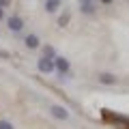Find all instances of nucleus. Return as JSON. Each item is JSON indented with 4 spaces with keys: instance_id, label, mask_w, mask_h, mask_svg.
<instances>
[{
    "instance_id": "7",
    "label": "nucleus",
    "mask_w": 129,
    "mask_h": 129,
    "mask_svg": "<svg viewBox=\"0 0 129 129\" xmlns=\"http://www.w3.org/2000/svg\"><path fill=\"white\" fill-rule=\"evenodd\" d=\"M99 82L101 84H116V78L112 73H101L99 75Z\"/></svg>"
},
{
    "instance_id": "11",
    "label": "nucleus",
    "mask_w": 129,
    "mask_h": 129,
    "mask_svg": "<svg viewBox=\"0 0 129 129\" xmlns=\"http://www.w3.org/2000/svg\"><path fill=\"white\" fill-rule=\"evenodd\" d=\"M0 129H13V125L9 120H0Z\"/></svg>"
},
{
    "instance_id": "3",
    "label": "nucleus",
    "mask_w": 129,
    "mask_h": 129,
    "mask_svg": "<svg viewBox=\"0 0 129 129\" xmlns=\"http://www.w3.org/2000/svg\"><path fill=\"white\" fill-rule=\"evenodd\" d=\"M50 112H52V116H54V118H58V120H67V118H69V112L64 110L62 106H52Z\"/></svg>"
},
{
    "instance_id": "13",
    "label": "nucleus",
    "mask_w": 129,
    "mask_h": 129,
    "mask_svg": "<svg viewBox=\"0 0 129 129\" xmlns=\"http://www.w3.org/2000/svg\"><path fill=\"white\" fill-rule=\"evenodd\" d=\"M99 2H103V5H112L114 0H99Z\"/></svg>"
},
{
    "instance_id": "9",
    "label": "nucleus",
    "mask_w": 129,
    "mask_h": 129,
    "mask_svg": "<svg viewBox=\"0 0 129 129\" xmlns=\"http://www.w3.org/2000/svg\"><path fill=\"white\" fill-rule=\"evenodd\" d=\"M43 56H47V58H56V50L52 45H45V47H43Z\"/></svg>"
},
{
    "instance_id": "2",
    "label": "nucleus",
    "mask_w": 129,
    "mask_h": 129,
    "mask_svg": "<svg viewBox=\"0 0 129 129\" xmlns=\"http://www.w3.org/2000/svg\"><path fill=\"white\" fill-rule=\"evenodd\" d=\"M37 67H39V71H41V73H54V71H56L54 60H52V58H47V56H41V58H39Z\"/></svg>"
},
{
    "instance_id": "10",
    "label": "nucleus",
    "mask_w": 129,
    "mask_h": 129,
    "mask_svg": "<svg viewBox=\"0 0 129 129\" xmlns=\"http://www.w3.org/2000/svg\"><path fill=\"white\" fill-rule=\"evenodd\" d=\"M67 22H69V13H62V15H60V19H58V24H60V26H64Z\"/></svg>"
},
{
    "instance_id": "12",
    "label": "nucleus",
    "mask_w": 129,
    "mask_h": 129,
    "mask_svg": "<svg viewBox=\"0 0 129 129\" xmlns=\"http://www.w3.org/2000/svg\"><path fill=\"white\" fill-rule=\"evenodd\" d=\"M9 5H11V0H0V7H2V9H7Z\"/></svg>"
},
{
    "instance_id": "1",
    "label": "nucleus",
    "mask_w": 129,
    "mask_h": 129,
    "mask_svg": "<svg viewBox=\"0 0 129 129\" xmlns=\"http://www.w3.org/2000/svg\"><path fill=\"white\" fill-rule=\"evenodd\" d=\"M54 67H56V71H58L60 78H64V75L69 73V69H71V67H69V60L62 58V56H56V58H54Z\"/></svg>"
},
{
    "instance_id": "14",
    "label": "nucleus",
    "mask_w": 129,
    "mask_h": 129,
    "mask_svg": "<svg viewBox=\"0 0 129 129\" xmlns=\"http://www.w3.org/2000/svg\"><path fill=\"white\" fill-rule=\"evenodd\" d=\"M5 17V9H2V7H0V19Z\"/></svg>"
},
{
    "instance_id": "8",
    "label": "nucleus",
    "mask_w": 129,
    "mask_h": 129,
    "mask_svg": "<svg viewBox=\"0 0 129 129\" xmlns=\"http://www.w3.org/2000/svg\"><path fill=\"white\" fill-rule=\"evenodd\" d=\"M82 13H88V15L95 13V7H92L90 0H82Z\"/></svg>"
},
{
    "instance_id": "5",
    "label": "nucleus",
    "mask_w": 129,
    "mask_h": 129,
    "mask_svg": "<svg viewBox=\"0 0 129 129\" xmlns=\"http://www.w3.org/2000/svg\"><path fill=\"white\" fill-rule=\"evenodd\" d=\"M39 45H41V41H39L37 35H28V37H26V47H28V50H37Z\"/></svg>"
},
{
    "instance_id": "6",
    "label": "nucleus",
    "mask_w": 129,
    "mask_h": 129,
    "mask_svg": "<svg viewBox=\"0 0 129 129\" xmlns=\"http://www.w3.org/2000/svg\"><path fill=\"white\" fill-rule=\"evenodd\" d=\"M60 9V0H45V11L47 13H56Z\"/></svg>"
},
{
    "instance_id": "4",
    "label": "nucleus",
    "mask_w": 129,
    "mask_h": 129,
    "mask_svg": "<svg viewBox=\"0 0 129 129\" xmlns=\"http://www.w3.org/2000/svg\"><path fill=\"white\" fill-rule=\"evenodd\" d=\"M24 28V22L19 17H9V30H13V32H19Z\"/></svg>"
}]
</instances>
